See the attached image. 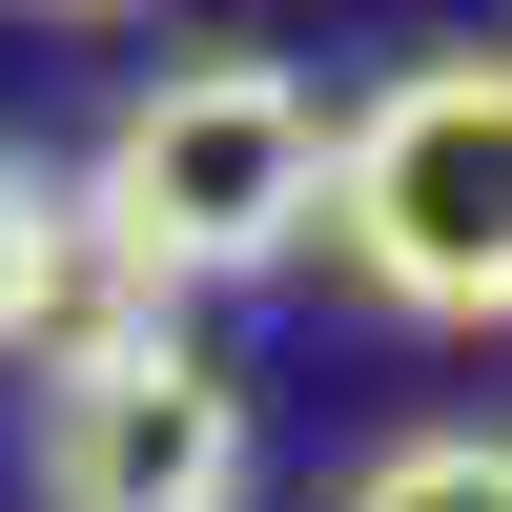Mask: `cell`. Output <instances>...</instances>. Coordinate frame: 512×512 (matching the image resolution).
<instances>
[{
    "instance_id": "2",
    "label": "cell",
    "mask_w": 512,
    "mask_h": 512,
    "mask_svg": "<svg viewBox=\"0 0 512 512\" xmlns=\"http://www.w3.org/2000/svg\"><path fill=\"white\" fill-rule=\"evenodd\" d=\"M328 246H349L369 308L410 328H512V62L451 41V62H390L349 123H328Z\"/></svg>"
},
{
    "instance_id": "4",
    "label": "cell",
    "mask_w": 512,
    "mask_h": 512,
    "mask_svg": "<svg viewBox=\"0 0 512 512\" xmlns=\"http://www.w3.org/2000/svg\"><path fill=\"white\" fill-rule=\"evenodd\" d=\"M62 308H82V205L41 144H0V349H41Z\"/></svg>"
},
{
    "instance_id": "6",
    "label": "cell",
    "mask_w": 512,
    "mask_h": 512,
    "mask_svg": "<svg viewBox=\"0 0 512 512\" xmlns=\"http://www.w3.org/2000/svg\"><path fill=\"white\" fill-rule=\"evenodd\" d=\"M21 21H123V0H21Z\"/></svg>"
},
{
    "instance_id": "1",
    "label": "cell",
    "mask_w": 512,
    "mask_h": 512,
    "mask_svg": "<svg viewBox=\"0 0 512 512\" xmlns=\"http://www.w3.org/2000/svg\"><path fill=\"white\" fill-rule=\"evenodd\" d=\"M82 287H144V308H185V287H246L308 246L328 205V82L267 62V41H205V62H144L103 123V164H82Z\"/></svg>"
},
{
    "instance_id": "3",
    "label": "cell",
    "mask_w": 512,
    "mask_h": 512,
    "mask_svg": "<svg viewBox=\"0 0 512 512\" xmlns=\"http://www.w3.org/2000/svg\"><path fill=\"white\" fill-rule=\"evenodd\" d=\"M21 472H41V512H246L267 492V431H246V390L144 308V287H82V308L41 328Z\"/></svg>"
},
{
    "instance_id": "5",
    "label": "cell",
    "mask_w": 512,
    "mask_h": 512,
    "mask_svg": "<svg viewBox=\"0 0 512 512\" xmlns=\"http://www.w3.org/2000/svg\"><path fill=\"white\" fill-rule=\"evenodd\" d=\"M349 512H512V431H410V451H369Z\"/></svg>"
}]
</instances>
